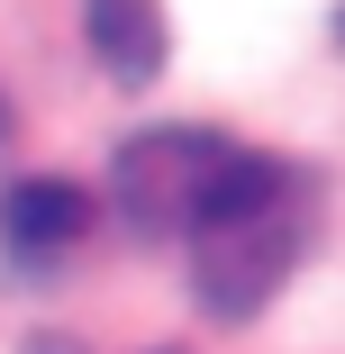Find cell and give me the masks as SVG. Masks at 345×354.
Wrapping results in <instances>:
<instances>
[{
	"label": "cell",
	"instance_id": "cell-1",
	"mask_svg": "<svg viewBox=\"0 0 345 354\" xmlns=\"http://www.w3.org/2000/svg\"><path fill=\"white\" fill-rule=\"evenodd\" d=\"M182 236H191V291H200V309L236 327V318L272 309V291L300 272V254L318 236V191L282 155H236L227 146Z\"/></svg>",
	"mask_w": 345,
	"mask_h": 354
},
{
	"label": "cell",
	"instance_id": "cell-2",
	"mask_svg": "<svg viewBox=\"0 0 345 354\" xmlns=\"http://www.w3.org/2000/svg\"><path fill=\"white\" fill-rule=\"evenodd\" d=\"M218 136H200V127H146L136 146H118V164H109V191H118V218L136 227V236H182L191 227V209H200V191H209V173H218Z\"/></svg>",
	"mask_w": 345,
	"mask_h": 354
},
{
	"label": "cell",
	"instance_id": "cell-3",
	"mask_svg": "<svg viewBox=\"0 0 345 354\" xmlns=\"http://www.w3.org/2000/svg\"><path fill=\"white\" fill-rule=\"evenodd\" d=\"M82 37H91V64L127 91H146L164 73V46H173L164 0H82Z\"/></svg>",
	"mask_w": 345,
	"mask_h": 354
},
{
	"label": "cell",
	"instance_id": "cell-4",
	"mask_svg": "<svg viewBox=\"0 0 345 354\" xmlns=\"http://www.w3.org/2000/svg\"><path fill=\"white\" fill-rule=\"evenodd\" d=\"M82 227H91V191H82V182H19L10 200H0V245H10L19 263L73 254Z\"/></svg>",
	"mask_w": 345,
	"mask_h": 354
}]
</instances>
